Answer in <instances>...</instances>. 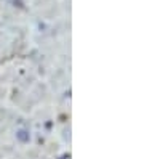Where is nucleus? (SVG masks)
<instances>
[]
</instances>
